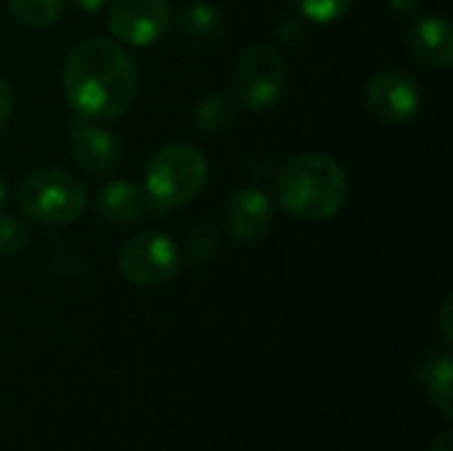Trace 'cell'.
I'll list each match as a JSON object with an SVG mask.
<instances>
[{
  "label": "cell",
  "instance_id": "1",
  "mask_svg": "<svg viewBox=\"0 0 453 451\" xmlns=\"http://www.w3.org/2000/svg\"><path fill=\"white\" fill-rule=\"evenodd\" d=\"M64 93L80 117L114 120L135 104L138 69L122 45L106 37H90L66 58Z\"/></svg>",
  "mask_w": 453,
  "mask_h": 451
},
{
  "label": "cell",
  "instance_id": "2",
  "mask_svg": "<svg viewBox=\"0 0 453 451\" xmlns=\"http://www.w3.org/2000/svg\"><path fill=\"white\" fill-rule=\"evenodd\" d=\"M350 181L345 167L321 152L292 157L276 178V197L284 213L297 221H326L348 202Z\"/></svg>",
  "mask_w": 453,
  "mask_h": 451
},
{
  "label": "cell",
  "instance_id": "3",
  "mask_svg": "<svg viewBox=\"0 0 453 451\" xmlns=\"http://www.w3.org/2000/svg\"><path fill=\"white\" fill-rule=\"evenodd\" d=\"M210 165L204 154L183 141L162 146L146 167V194L162 210L194 202L207 186Z\"/></svg>",
  "mask_w": 453,
  "mask_h": 451
},
{
  "label": "cell",
  "instance_id": "4",
  "mask_svg": "<svg viewBox=\"0 0 453 451\" xmlns=\"http://www.w3.org/2000/svg\"><path fill=\"white\" fill-rule=\"evenodd\" d=\"M21 215L42 226H64L82 215L88 191L77 175L61 167H42L21 178L16 189Z\"/></svg>",
  "mask_w": 453,
  "mask_h": 451
},
{
  "label": "cell",
  "instance_id": "5",
  "mask_svg": "<svg viewBox=\"0 0 453 451\" xmlns=\"http://www.w3.org/2000/svg\"><path fill=\"white\" fill-rule=\"evenodd\" d=\"M287 88V66L276 48L250 45L234 72V101L250 112L271 109Z\"/></svg>",
  "mask_w": 453,
  "mask_h": 451
},
{
  "label": "cell",
  "instance_id": "6",
  "mask_svg": "<svg viewBox=\"0 0 453 451\" xmlns=\"http://www.w3.org/2000/svg\"><path fill=\"white\" fill-rule=\"evenodd\" d=\"M180 268L178 245L159 231H143L133 237L119 253V271L138 287L167 284Z\"/></svg>",
  "mask_w": 453,
  "mask_h": 451
},
{
  "label": "cell",
  "instance_id": "7",
  "mask_svg": "<svg viewBox=\"0 0 453 451\" xmlns=\"http://www.w3.org/2000/svg\"><path fill=\"white\" fill-rule=\"evenodd\" d=\"M173 24L170 0H114L109 8V32L135 48L157 43Z\"/></svg>",
  "mask_w": 453,
  "mask_h": 451
},
{
  "label": "cell",
  "instance_id": "8",
  "mask_svg": "<svg viewBox=\"0 0 453 451\" xmlns=\"http://www.w3.org/2000/svg\"><path fill=\"white\" fill-rule=\"evenodd\" d=\"M366 106L382 122H409L425 106V93L419 82L398 69L380 72L366 85Z\"/></svg>",
  "mask_w": 453,
  "mask_h": 451
},
{
  "label": "cell",
  "instance_id": "9",
  "mask_svg": "<svg viewBox=\"0 0 453 451\" xmlns=\"http://www.w3.org/2000/svg\"><path fill=\"white\" fill-rule=\"evenodd\" d=\"M223 223L231 239L236 242H257L268 234L273 223V205L260 189H242L231 194L223 210Z\"/></svg>",
  "mask_w": 453,
  "mask_h": 451
},
{
  "label": "cell",
  "instance_id": "10",
  "mask_svg": "<svg viewBox=\"0 0 453 451\" xmlns=\"http://www.w3.org/2000/svg\"><path fill=\"white\" fill-rule=\"evenodd\" d=\"M72 154H74V159L88 170V173H93V175H106V173H111V170H117V165H119V141L109 133V130H104V128H98V125H93V120L90 122H80L74 130H72Z\"/></svg>",
  "mask_w": 453,
  "mask_h": 451
},
{
  "label": "cell",
  "instance_id": "11",
  "mask_svg": "<svg viewBox=\"0 0 453 451\" xmlns=\"http://www.w3.org/2000/svg\"><path fill=\"white\" fill-rule=\"evenodd\" d=\"M406 45L411 56L427 66L446 69L453 58L451 21L443 16H427L406 29Z\"/></svg>",
  "mask_w": 453,
  "mask_h": 451
},
{
  "label": "cell",
  "instance_id": "12",
  "mask_svg": "<svg viewBox=\"0 0 453 451\" xmlns=\"http://www.w3.org/2000/svg\"><path fill=\"white\" fill-rule=\"evenodd\" d=\"M96 210L109 223H133L146 210V202H143V194L138 191V186H133L127 181H114L101 189V194L96 199Z\"/></svg>",
  "mask_w": 453,
  "mask_h": 451
},
{
  "label": "cell",
  "instance_id": "13",
  "mask_svg": "<svg viewBox=\"0 0 453 451\" xmlns=\"http://www.w3.org/2000/svg\"><path fill=\"white\" fill-rule=\"evenodd\" d=\"M194 122L204 133H226L236 122V101L228 96H207L196 104Z\"/></svg>",
  "mask_w": 453,
  "mask_h": 451
},
{
  "label": "cell",
  "instance_id": "14",
  "mask_svg": "<svg viewBox=\"0 0 453 451\" xmlns=\"http://www.w3.org/2000/svg\"><path fill=\"white\" fill-rule=\"evenodd\" d=\"M8 8L24 27L45 29L64 16L66 0H8Z\"/></svg>",
  "mask_w": 453,
  "mask_h": 451
},
{
  "label": "cell",
  "instance_id": "15",
  "mask_svg": "<svg viewBox=\"0 0 453 451\" xmlns=\"http://www.w3.org/2000/svg\"><path fill=\"white\" fill-rule=\"evenodd\" d=\"M178 27L188 37H212L223 29V11L210 3H191L188 8H183Z\"/></svg>",
  "mask_w": 453,
  "mask_h": 451
},
{
  "label": "cell",
  "instance_id": "16",
  "mask_svg": "<svg viewBox=\"0 0 453 451\" xmlns=\"http://www.w3.org/2000/svg\"><path fill=\"white\" fill-rule=\"evenodd\" d=\"M427 388H430V401L435 404V409L446 420H451V359L449 356L433 364Z\"/></svg>",
  "mask_w": 453,
  "mask_h": 451
},
{
  "label": "cell",
  "instance_id": "17",
  "mask_svg": "<svg viewBox=\"0 0 453 451\" xmlns=\"http://www.w3.org/2000/svg\"><path fill=\"white\" fill-rule=\"evenodd\" d=\"M297 5H300V13L308 21H313V24H332V21L342 19L350 11L353 0H297Z\"/></svg>",
  "mask_w": 453,
  "mask_h": 451
},
{
  "label": "cell",
  "instance_id": "18",
  "mask_svg": "<svg viewBox=\"0 0 453 451\" xmlns=\"http://www.w3.org/2000/svg\"><path fill=\"white\" fill-rule=\"evenodd\" d=\"M29 245V229L16 215H0V255H16Z\"/></svg>",
  "mask_w": 453,
  "mask_h": 451
},
{
  "label": "cell",
  "instance_id": "19",
  "mask_svg": "<svg viewBox=\"0 0 453 451\" xmlns=\"http://www.w3.org/2000/svg\"><path fill=\"white\" fill-rule=\"evenodd\" d=\"M215 247H218V242H215V231L210 226H199V229L191 231V237H188V258L194 263H207L215 255Z\"/></svg>",
  "mask_w": 453,
  "mask_h": 451
},
{
  "label": "cell",
  "instance_id": "20",
  "mask_svg": "<svg viewBox=\"0 0 453 451\" xmlns=\"http://www.w3.org/2000/svg\"><path fill=\"white\" fill-rule=\"evenodd\" d=\"M11 114H13V90H11V85L0 77V130L8 125Z\"/></svg>",
  "mask_w": 453,
  "mask_h": 451
},
{
  "label": "cell",
  "instance_id": "21",
  "mask_svg": "<svg viewBox=\"0 0 453 451\" xmlns=\"http://www.w3.org/2000/svg\"><path fill=\"white\" fill-rule=\"evenodd\" d=\"M303 35V24L297 19H281L279 27H276V37L284 40V43H297Z\"/></svg>",
  "mask_w": 453,
  "mask_h": 451
},
{
  "label": "cell",
  "instance_id": "22",
  "mask_svg": "<svg viewBox=\"0 0 453 451\" xmlns=\"http://www.w3.org/2000/svg\"><path fill=\"white\" fill-rule=\"evenodd\" d=\"M451 303H453V298H451V295H446V300H443V306H441V332H443L446 343H451V340H453Z\"/></svg>",
  "mask_w": 453,
  "mask_h": 451
},
{
  "label": "cell",
  "instance_id": "23",
  "mask_svg": "<svg viewBox=\"0 0 453 451\" xmlns=\"http://www.w3.org/2000/svg\"><path fill=\"white\" fill-rule=\"evenodd\" d=\"M425 0H388V5L398 13H417Z\"/></svg>",
  "mask_w": 453,
  "mask_h": 451
},
{
  "label": "cell",
  "instance_id": "24",
  "mask_svg": "<svg viewBox=\"0 0 453 451\" xmlns=\"http://www.w3.org/2000/svg\"><path fill=\"white\" fill-rule=\"evenodd\" d=\"M106 3H109V0H74V5H77L80 11H85V13H96V11H101Z\"/></svg>",
  "mask_w": 453,
  "mask_h": 451
},
{
  "label": "cell",
  "instance_id": "25",
  "mask_svg": "<svg viewBox=\"0 0 453 451\" xmlns=\"http://www.w3.org/2000/svg\"><path fill=\"white\" fill-rule=\"evenodd\" d=\"M430 451H451V433H443Z\"/></svg>",
  "mask_w": 453,
  "mask_h": 451
},
{
  "label": "cell",
  "instance_id": "26",
  "mask_svg": "<svg viewBox=\"0 0 453 451\" xmlns=\"http://www.w3.org/2000/svg\"><path fill=\"white\" fill-rule=\"evenodd\" d=\"M5 194H8V186H5V178L0 175V205H3V199H5Z\"/></svg>",
  "mask_w": 453,
  "mask_h": 451
}]
</instances>
